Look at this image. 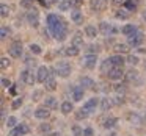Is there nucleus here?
I'll list each match as a JSON object with an SVG mask.
<instances>
[{
	"label": "nucleus",
	"instance_id": "obj_1",
	"mask_svg": "<svg viewBox=\"0 0 146 136\" xmlns=\"http://www.w3.org/2000/svg\"><path fill=\"white\" fill-rule=\"evenodd\" d=\"M47 27H49V30H50V33L54 36L57 35L58 32L68 28L66 24H64V20L61 19L58 14H49V16H47Z\"/></svg>",
	"mask_w": 146,
	"mask_h": 136
},
{
	"label": "nucleus",
	"instance_id": "obj_2",
	"mask_svg": "<svg viewBox=\"0 0 146 136\" xmlns=\"http://www.w3.org/2000/svg\"><path fill=\"white\" fill-rule=\"evenodd\" d=\"M55 70H57V74L60 77L66 78V77H69V74H71V64L68 63V61H58V63L55 64Z\"/></svg>",
	"mask_w": 146,
	"mask_h": 136
},
{
	"label": "nucleus",
	"instance_id": "obj_3",
	"mask_svg": "<svg viewBox=\"0 0 146 136\" xmlns=\"http://www.w3.org/2000/svg\"><path fill=\"white\" fill-rule=\"evenodd\" d=\"M143 41H145V35H143L141 32H138V30L127 38V44H129L130 47H138V45L143 44Z\"/></svg>",
	"mask_w": 146,
	"mask_h": 136
},
{
	"label": "nucleus",
	"instance_id": "obj_4",
	"mask_svg": "<svg viewBox=\"0 0 146 136\" xmlns=\"http://www.w3.org/2000/svg\"><path fill=\"white\" fill-rule=\"evenodd\" d=\"M126 81L127 83H132V85H135V86H138V85H141V77H140V74H138V70H135V69H130V70H127L126 72Z\"/></svg>",
	"mask_w": 146,
	"mask_h": 136
},
{
	"label": "nucleus",
	"instance_id": "obj_5",
	"mask_svg": "<svg viewBox=\"0 0 146 136\" xmlns=\"http://www.w3.org/2000/svg\"><path fill=\"white\" fill-rule=\"evenodd\" d=\"M82 64L86 67V69H94L96 64H98V55H91V53L85 55L83 60H82Z\"/></svg>",
	"mask_w": 146,
	"mask_h": 136
},
{
	"label": "nucleus",
	"instance_id": "obj_6",
	"mask_svg": "<svg viewBox=\"0 0 146 136\" xmlns=\"http://www.w3.org/2000/svg\"><path fill=\"white\" fill-rule=\"evenodd\" d=\"M8 53L13 58H21L22 57V44H21L19 41H14L13 44L10 45V49H8Z\"/></svg>",
	"mask_w": 146,
	"mask_h": 136
},
{
	"label": "nucleus",
	"instance_id": "obj_7",
	"mask_svg": "<svg viewBox=\"0 0 146 136\" xmlns=\"http://www.w3.org/2000/svg\"><path fill=\"white\" fill-rule=\"evenodd\" d=\"M49 77H50V69L46 67V66H41L38 69V72H36V80H38L39 83H46Z\"/></svg>",
	"mask_w": 146,
	"mask_h": 136
},
{
	"label": "nucleus",
	"instance_id": "obj_8",
	"mask_svg": "<svg viewBox=\"0 0 146 136\" xmlns=\"http://www.w3.org/2000/svg\"><path fill=\"white\" fill-rule=\"evenodd\" d=\"M21 81L25 83V85H33L35 81H38V80L33 77V72L29 69H24L22 72H21Z\"/></svg>",
	"mask_w": 146,
	"mask_h": 136
},
{
	"label": "nucleus",
	"instance_id": "obj_9",
	"mask_svg": "<svg viewBox=\"0 0 146 136\" xmlns=\"http://www.w3.org/2000/svg\"><path fill=\"white\" fill-rule=\"evenodd\" d=\"M124 75H126V74L123 72V67H111L107 72V77L110 80H121Z\"/></svg>",
	"mask_w": 146,
	"mask_h": 136
},
{
	"label": "nucleus",
	"instance_id": "obj_10",
	"mask_svg": "<svg viewBox=\"0 0 146 136\" xmlns=\"http://www.w3.org/2000/svg\"><path fill=\"white\" fill-rule=\"evenodd\" d=\"M99 30H101L105 36H111V35H115V33L118 32V30L113 27V24H108V22H101L99 24Z\"/></svg>",
	"mask_w": 146,
	"mask_h": 136
},
{
	"label": "nucleus",
	"instance_id": "obj_11",
	"mask_svg": "<svg viewBox=\"0 0 146 136\" xmlns=\"http://www.w3.org/2000/svg\"><path fill=\"white\" fill-rule=\"evenodd\" d=\"M71 94H72L74 102H80L83 99V94H85V88H82V86H72L71 88Z\"/></svg>",
	"mask_w": 146,
	"mask_h": 136
},
{
	"label": "nucleus",
	"instance_id": "obj_12",
	"mask_svg": "<svg viewBox=\"0 0 146 136\" xmlns=\"http://www.w3.org/2000/svg\"><path fill=\"white\" fill-rule=\"evenodd\" d=\"M27 20H29V24L32 27H38V24H39V14H38V11L33 8V10H30L29 13H27Z\"/></svg>",
	"mask_w": 146,
	"mask_h": 136
},
{
	"label": "nucleus",
	"instance_id": "obj_13",
	"mask_svg": "<svg viewBox=\"0 0 146 136\" xmlns=\"http://www.w3.org/2000/svg\"><path fill=\"white\" fill-rule=\"evenodd\" d=\"M108 61H110V64L113 67H123L124 63H127V60H124L123 55H113V57L108 58Z\"/></svg>",
	"mask_w": 146,
	"mask_h": 136
},
{
	"label": "nucleus",
	"instance_id": "obj_14",
	"mask_svg": "<svg viewBox=\"0 0 146 136\" xmlns=\"http://www.w3.org/2000/svg\"><path fill=\"white\" fill-rule=\"evenodd\" d=\"M98 105H99V99H96V97H93V99H88V100L83 103V108H85L88 113H93V111H96V108H98Z\"/></svg>",
	"mask_w": 146,
	"mask_h": 136
},
{
	"label": "nucleus",
	"instance_id": "obj_15",
	"mask_svg": "<svg viewBox=\"0 0 146 136\" xmlns=\"http://www.w3.org/2000/svg\"><path fill=\"white\" fill-rule=\"evenodd\" d=\"M90 5L94 11H104L107 8V0H90Z\"/></svg>",
	"mask_w": 146,
	"mask_h": 136
},
{
	"label": "nucleus",
	"instance_id": "obj_16",
	"mask_svg": "<svg viewBox=\"0 0 146 136\" xmlns=\"http://www.w3.org/2000/svg\"><path fill=\"white\" fill-rule=\"evenodd\" d=\"M50 116V111H49L47 106H41V108H36L35 110V117H38V119H47V117Z\"/></svg>",
	"mask_w": 146,
	"mask_h": 136
},
{
	"label": "nucleus",
	"instance_id": "obj_17",
	"mask_svg": "<svg viewBox=\"0 0 146 136\" xmlns=\"http://www.w3.org/2000/svg\"><path fill=\"white\" fill-rule=\"evenodd\" d=\"M71 20H72L74 24H77V25H80V24L83 22L82 11H79V10H72V11H71Z\"/></svg>",
	"mask_w": 146,
	"mask_h": 136
},
{
	"label": "nucleus",
	"instance_id": "obj_18",
	"mask_svg": "<svg viewBox=\"0 0 146 136\" xmlns=\"http://www.w3.org/2000/svg\"><path fill=\"white\" fill-rule=\"evenodd\" d=\"M127 120H129L132 125H133V124H135V125H141V124H143L141 116L137 114V113H129V114H127Z\"/></svg>",
	"mask_w": 146,
	"mask_h": 136
},
{
	"label": "nucleus",
	"instance_id": "obj_19",
	"mask_svg": "<svg viewBox=\"0 0 146 136\" xmlns=\"http://www.w3.org/2000/svg\"><path fill=\"white\" fill-rule=\"evenodd\" d=\"M113 99H110V97H104V99H101V108H102V111H108L111 106H113Z\"/></svg>",
	"mask_w": 146,
	"mask_h": 136
},
{
	"label": "nucleus",
	"instance_id": "obj_20",
	"mask_svg": "<svg viewBox=\"0 0 146 136\" xmlns=\"http://www.w3.org/2000/svg\"><path fill=\"white\" fill-rule=\"evenodd\" d=\"M80 85L86 89H94V86H96L94 81H93L90 77H82V78H80Z\"/></svg>",
	"mask_w": 146,
	"mask_h": 136
},
{
	"label": "nucleus",
	"instance_id": "obj_21",
	"mask_svg": "<svg viewBox=\"0 0 146 136\" xmlns=\"http://www.w3.org/2000/svg\"><path fill=\"white\" fill-rule=\"evenodd\" d=\"M135 32H137V27L130 25V24H127V25H124L123 28H121V33H123L124 36H127V38H129L130 35H133Z\"/></svg>",
	"mask_w": 146,
	"mask_h": 136
},
{
	"label": "nucleus",
	"instance_id": "obj_22",
	"mask_svg": "<svg viewBox=\"0 0 146 136\" xmlns=\"http://www.w3.org/2000/svg\"><path fill=\"white\" fill-rule=\"evenodd\" d=\"M113 50L116 52V55L127 53V52H129V44H115L113 45Z\"/></svg>",
	"mask_w": 146,
	"mask_h": 136
},
{
	"label": "nucleus",
	"instance_id": "obj_23",
	"mask_svg": "<svg viewBox=\"0 0 146 136\" xmlns=\"http://www.w3.org/2000/svg\"><path fill=\"white\" fill-rule=\"evenodd\" d=\"M79 52H80V49L76 47V45H69V47L64 49V55H66V57H77Z\"/></svg>",
	"mask_w": 146,
	"mask_h": 136
},
{
	"label": "nucleus",
	"instance_id": "obj_24",
	"mask_svg": "<svg viewBox=\"0 0 146 136\" xmlns=\"http://www.w3.org/2000/svg\"><path fill=\"white\" fill-rule=\"evenodd\" d=\"M44 85H46V89H47V91H55V89H57V80L50 75Z\"/></svg>",
	"mask_w": 146,
	"mask_h": 136
},
{
	"label": "nucleus",
	"instance_id": "obj_25",
	"mask_svg": "<svg viewBox=\"0 0 146 136\" xmlns=\"http://www.w3.org/2000/svg\"><path fill=\"white\" fill-rule=\"evenodd\" d=\"M72 45H76V47H82V45H83L82 33H76V35L72 36Z\"/></svg>",
	"mask_w": 146,
	"mask_h": 136
},
{
	"label": "nucleus",
	"instance_id": "obj_26",
	"mask_svg": "<svg viewBox=\"0 0 146 136\" xmlns=\"http://www.w3.org/2000/svg\"><path fill=\"white\" fill-rule=\"evenodd\" d=\"M72 110H74L72 102H63V103H61V113L63 114H69Z\"/></svg>",
	"mask_w": 146,
	"mask_h": 136
},
{
	"label": "nucleus",
	"instance_id": "obj_27",
	"mask_svg": "<svg viewBox=\"0 0 146 136\" xmlns=\"http://www.w3.org/2000/svg\"><path fill=\"white\" fill-rule=\"evenodd\" d=\"M85 35L88 36V38H96V35H98V30H96V27L93 25H86L85 27Z\"/></svg>",
	"mask_w": 146,
	"mask_h": 136
},
{
	"label": "nucleus",
	"instance_id": "obj_28",
	"mask_svg": "<svg viewBox=\"0 0 146 136\" xmlns=\"http://www.w3.org/2000/svg\"><path fill=\"white\" fill-rule=\"evenodd\" d=\"M44 106H47V108H57L58 106L57 99H55V97H46L44 99Z\"/></svg>",
	"mask_w": 146,
	"mask_h": 136
},
{
	"label": "nucleus",
	"instance_id": "obj_29",
	"mask_svg": "<svg viewBox=\"0 0 146 136\" xmlns=\"http://www.w3.org/2000/svg\"><path fill=\"white\" fill-rule=\"evenodd\" d=\"M88 111L85 110V108H80V110H77L76 111V119L77 120H83V119H86V117H88Z\"/></svg>",
	"mask_w": 146,
	"mask_h": 136
},
{
	"label": "nucleus",
	"instance_id": "obj_30",
	"mask_svg": "<svg viewBox=\"0 0 146 136\" xmlns=\"http://www.w3.org/2000/svg\"><path fill=\"white\" fill-rule=\"evenodd\" d=\"M116 124H118L116 117H108V119H105V122H104V128H113Z\"/></svg>",
	"mask_w": 146,
	"mask_h": 136
},
{
	"label": "nucleus",
	"instance_id": "obj_31",
	"mask_svg": "<svg viewBox=\"0 0 146 136\" xmlns=\"http://www.w3.org/2000/svg\"><path fill=\"white\" fill-rule=\"evenodd\" d=\"M71 8V0H60L58 3V10L60 11H68Z\"/></svg>",
	"mask_w": 146,
	"mask_h": 136
},
{
	"label": "nucleus",
	"instance_id": "obj_32",
	"mask_svg": "<svg viewBox=\"0 0 146 136\" xmlns=\"http://www.w3.org/2000/svg\"><path fill=\"white\" fill-rule=\"evenodd\" d=\"M54 38L57 39V41H60V42H61V41H64V39L68 38V28H64V30H61V32H58L57 35L54 36Z\"/></svg>",
	"mask_w": 146,
	"mask_h": 136
},
{
	"label": "nucleus",
	"instance_id": "obj_33",
	"mask_svg": "<svg viewBox=\"0 0 146 136\" xmlns=\"http://www.w3.org/2000/svg\"><path fill=\"white\" fill-rule=\"evenodd\" d=\"M5 124H7V127H10V128H16V127H17V119L14 116H10Z\"/></svg>",
	"mask_w": 146,
	"mask_h": 136
},
{
	"label": "nucleus",
	"instance_id": "obj_34",
	"mask_svg": "<svg viewBox=\"0 0 146 136\" xmlns=\"http://www.w3.org/2000/svg\"><path fill=\"white\" fill-rule=\"evenodd\" d=\"M17 130H19L21 131V135H27V133L30 131V128H29V125H27V124H19V125H17Z\"/></svg>",
	"mask_w": 146,
	"mask_h": 136
},
{
	"label": "nucleus",
	"instance_id": "obj_35",
	"mask_svg": "<svg viewBox=\"0 0 146 136\" xmlns=\"http://www.w3.org/2000/svg\"><path fill=\"white\" fill-rule=\"evenodd\" d=\"M129 16H130V13H129L127 10H119V11L116 13V17H118V19H127Z\"/></svg>",
	"mask_w": 146,
	"mask_h": 136
},
{
	"label": "nucleus",
	"instance_id": "obj_36",
	"mask_svg": "<svg viewBox=\"0 0 146 136\" xmlns=\"http://www.w3.org/2000/svg\"><path fill=\"white\" fill-rule=\"evenodd\" d=\"M30 52L32 53H35V55H41V47H39L38 44H30Z\"/></svg>",
	"mask_w": 146,
	"mask_h": 136
},
{
	"label": "nucleus",
	"instance_id": "obj_37",
	"mask_svg": "<svg viewBox=\"0 0 146 136\" xmlns=\"http://www.w3.org/2000/svg\"><path fill=\"white\" fill-rule=\"evenodd\" d=\"M21 106H22V99H21V97L14 99V102L11 103V108H13V110H19Z\"/></svg>",
	"mask_w": 146,
	"mask_h": 136
},
{
	"label": "nucleus",
	"instance_id": "obj_38",
	"mask_svg": "<svg viewBox=\"0 0 146 136\" xmlns=\"http://www.w3.org/2000/svg\"><path fill=\"white\" fill-rule=\"evenodd\" d=\"M8 14H10V7H7V5H2V7H0V16H2V17H7Z\"/></svg>",
	"mask_w": 146,
	"mask_h": 136
},
{
	"label": "nucleus",
	"instance_id": "obj_39",
	"mask_svg": "<svg viewBox=\"0 0 146 136\" xmlns=\"http://www.w3.org/2000/svg\"><path fill=\"white\" fill-rule=\"evenodd\" d=\"M21 7L29 8V10H33V0H21Z\"/></svg>",
	"mask_w": 146,
	"mask_h": 136
},
{
	"label": "nucleus",
	"instance_id": "obj_40",
	"mask_svg": "<svg viewBox=\"0 0 146 136\" xmlns=\"http://www.w3.org/2000/svg\"><path fill=\"white\" fill-rule=\"evenodd\" d=\"M86 50H88V53H91V55H98V52L101 50V49H99V45H98V44H96V45H94V44H91L88 49H86Z\"/></svg>",
	"mask_w": 146,
	"mask_h": 136
},
{
	"label": "nucleus",
	"instance_id": "obj_41",
	"mask_svg": "<svg viewBox=\"0 0 146 136\" xmlns=\"http://www.w3.org/2000/svg\"><path fill=\"white\" fill-rule=\"evenodd\" d=\"M124 7H126L127 11H135V3H133L132 0H126V3H124Z\"/></svg>",
	"mask_w": 146,
	"mask_h": 136
},
{
	"label": "nucleus",
	"instance_id": "obj_42",
	"mask_svg": "<svg viewBox=\"0 0 146 136\" xmlns=\"http://www.w3.org/2000/svg\"><path fill=\"white\" fill-rule=\"evenodd\" d=\"M72 133L74 136H83V128H80L79 125H72Z\"/></svg>",
	"mask_w": 146,
	"mask_h": 136
},
{
	"label": "nucleus",
	"instance_id": "obj_43",
	"mask_svg": "<svg viewBox=\"0 0 146 136\" xmlns=\"http://www.w3.org/2000/svg\"><path fill=\"white\" fill-rule=\"evenodd\" d=\"M10 64H11V61L8 60L7 57H3L2 60H0V67H2V69H7V67L10 66Z\"/></svg>",
	"mask_w": 146,
	"mask_h": 136
},
{
	"label": "nucleus",
	"instance_id": "obj_44",
	"mask_svg": "<svg viewBox=\"0 0 146 136\" xmlns=\"http://www.w3.org/2000/svg\"><path fill=\"white\" fill-rule=\"evenodd\" d=\"M39 131L41 133H50V124H41V125H39Z\"/></svg>",
	"mask_w": 146,
	"mask_h": 136
},
{
	"label": "nucleus",
	"instance_id": "obj_45",
	"mask_svg": "<svg viewBox=\"0 0 146 136\" xmlns=\"http://www.w3.org/2000/svg\"><path fill=\"white\" fill-rule=\"evenodd\" d=\"M127 63H130V64H133V66H135V64L140 63V60H138V57H135V55H130V57L127 58Z\"/></svg>",
	"mask_w": 146,
	"mask_h": 136
},
{
	"label": "nucleus",
	"instance_id": "obj_46",
	"mask_svg": "<svg viewBox=\"0 0 146 136\" xmlns=\"http://www.w3.org/2000/svg\"><path fill=\"white\" fill-rule=\"evenodd\" d=\"M115 91H116L118 94L123 95L124 92H126V86H124V85H115Z\"/></svg>",
	"mask_w": 146,
	"mask_h": 136
},
{
	"label": "nucleus",
	"instance_id": "obj_47",
	"mask_svg": "<svg viewBox=\"0 0 146 136\" xmlns=\"http://www.w3.org/2000/svg\"><path fill=\"white\" fill-rule=\"evenodd\" d=\"M113 103L115 105H123L124 103V97L123 95H116V97L113 99Z\"/></svg>",
	"mask_w": 146,
	"mask_h": 136
},
{
	"label": "nucleus",
	"instance_id": "obj_48",
	"mask_svg": "<svg viewBox=\"0 0 146 136\" xmlns=\"http://www.w3.org/2000/svg\"><path fill=\"white\" fill-rule=\"evenodd\" d=\"M93 135H94V131H93V128H90V127L83 130V136H93Z\"/></svg>",
	"mask_w": 146,
	"mask_h": 136
},
{
	"label": "nucleus",
	"instance_id": "obj_49",
	"mask_svg": "<svg viewBox=\"0 0 146 136\" xmlns=\"http://www.w3.org/2000/svg\"><path fill=\"white\" fill-rule=\"evenodd\" d=\"M2 86H3V88H10L11 86V81L8 78H2Z\"/></svg>",
	"mask_w": 146,
	"mask_h": 136
},
{
	"label": "nucleus",
	"instance_id": "obj_50",
	"mask_svg": "<svg viewBox=\"0 0 146 136\" xmlns=\"http://www.w3.org/2000/svg\"><path fill=\"white\" fill-rule=\"evenodd\" d=\"M10 33V30L7 28V27H2V39H5L7 38V35Z\"/></svg>",
	"mask_w": 146,
	"mask_h": 136
},
{
	"label": "nucleus",
	"instance_id": "obj_51",
	"mask_svg": "<svg viewBox=\"0 0 146 136\" xmlns=\"http://www.w3.org/2000/svg\"><path fill=\"white\" fill-rule=\"evenodd\" d=\"M10 136H22V135H21V131L17 130V127H16V128H13V130H11Z\"/></svg>",
	"mask_w": 146,
	"mask_h": 136
},
{
	"label": "nucleus",
	"instance_id": "obj_52",
	"mask_svg": "<svg viewBox=\"0 0 146 136\" xmlns=\"http://www.w3.org/2000/svg\"><path fill=\"white\" fill-rule=\"evenodd\" d=\"M82 3V0H71V7H79Z\"/></svg>",
	"mask_w": 146,
	"mask_h": 136
},
{
	"label": "nucleus",
	"instance_id": "obj_53",
	"mask_svg": "<svg viewBox=\"0 0 146 136\" xmlns=\"http://www.w3.org/2000/svg\"><path fill=\"white\" fill-rule=\"evenodd\" d=\"M39 97H41V91H36L33 94V100H39Z\"/></svg>",
	"mask_w": 146,
	"mask_h": 136
},
{
	"label": "nucleus",
	"instance_id": "obj_54",
	"mask_svg": "<svg viewBox=\"0 0 146 136\" xmlns=\"http://www.w3.org/2000/svg\"><path fill=\"white\" fill-rule=\"evenodd\" d=\"M113 5H119V3H126V0H111Z\"/></svg>",
	"mask_w": 146,
	"mask_h": 136
},
{
	"label": "nucleus",
	"instance_id": "obj_55",
	"mask_svg": "<svg viewBox=\"0 0 146 136\" xmlns=\"http://www.w3.org/2000/svg\"><path fill=\"white\" fill-rule=\"evenodd\" d=\"M49 136H61L60 133H57V131H52V133H49Z\"/></svg>",
	"mask_w": 146,
	"mask_h": 136
},
{
	"label": "nucleus",
	"instance_id": "obj_56",
	"mask_svg": "<svg viewBox=\"0 0 146 136\" xmlns=\"http://www.w3.org/2000/svg\"><path fill=\"white\" fill-rule=\"evenodd\" d=\"M49 3H60V0H49Z\"/></svg>",
	"mask_w": 146,
	"mask_h": 136
},
{
	"label": "nucleus",
	"instance_id": "obj_57",
	"mask_svg": "<svg viewBox=\"0 0 146 136\" xmlns=\"http://www.w3.org/2000/svg\"><path fill=\"white\" fill-rule=\"evenodd\" d=\"M143 17H145V20H146V11H145V13H143Z\"/></svg>",
	"mask_w": 146,
	"mask_h": 136
},
{
	"label": "nucleus",
	"instance_id": "obj_58",
	"mask_svg": "<svg viewBox=\"0 0 146 136\" xmlns=\"http://www.w3.org/2000/svg\"><path fill=\"white\" fill-rule=\"evenodd\" d=\"M39 2H41V3H44V5H46V0H39Z\"/></svg>",
	"mask_w": 146,
	"mask_h": 136
},
{
	"label": "nucleus",
	"instance_id": "obj_59",
	"mask_svg": "<svg viewBox=\"0 0 146 136\" xmlns=\"http://www.w3.org/2000/svg\"><path fill=\"white\" fill-rule=\"evenodd\" d=\"M110 136H116V133H111V135Z\"/></svg>",
	"mask_w": 146,
	"mask_h": 136
}]
</instances>
